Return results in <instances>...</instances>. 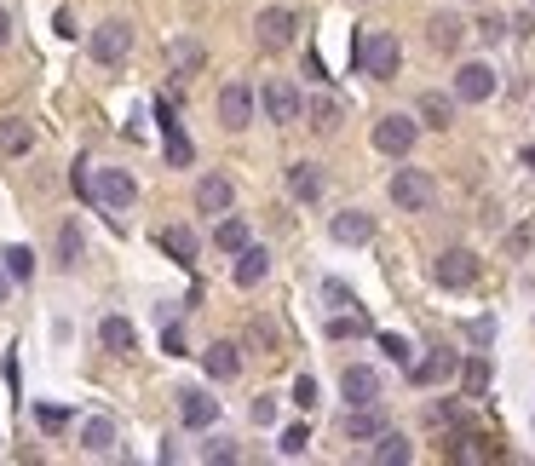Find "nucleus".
<instances>
[{"label": "nucleus", "instance_id": "f257e3e1", "mask_svg": "<svg viewBox=\"0 0 535 466\" xmlns=\"http://www.w3.org/2000/svg\"><path fill=\"white\" fill-rule=\"evenodd\" d=\"M351 58H357V70L374 75V81H392L397 64H403V47H397L392 29H363L357 41H351Z\"/></svg>", "mask_w": 535, "mask_h": 466}, {"label": "nucleus", "instance_id": "f03ea898", "mask_svg": "<svg viewBox=\"0 0 535 466\" xmlns=\"http://www.w3.org/2000/svg\"><path fill=\"white\" fill-rule=\"evenodd\" d=\"M386 196L397 202V213H426L432 202H438V179H432L426 167H397Z\"/></svg>", "mask_w": 535, "mask_h": 466}, {"label": "nucleus", "instance_id": "7ed1b4c3", "mask_svg": "<svg viewBox=\"0 0 535 466\" xmlns=\"http://www.w3.org/2000/svg\"><path fill=\"white\" fill-rule=\"evenodd\" d=\"M93 202L104 213H127L133 202H139L133 173H127V167H98V173H93Z\"/></svg>", "mask_w": 535, "mask_h": 466}, {"label": "nucleus", "instance_id": "20e7f679", "mask_svg": "<svg viewBox=\"0 0 535 466\" xmlns=\"http://www.w3.org/2000/svg\"><path fill=\"white\" fill-rule=\"evenodd\" d=\"M127 52H133V24H127V18H110V24L93 29V58L104 64V70L127 64Z\"/></svg>", "mask_w": 535, "mask_h": 466}, {"label": "nucleus", "instance_id": "39448f33", "mask_svg": "<svg viewBox=\"0 0 535 466\" xmlns=\"http://www.w3.org/2000/svg\"><path fill=\"white\" fill-rule=\"evenodd\" d=\"M259 110L277 121V127H294V121H300V110H305V98H300V87H294V81H265V87H259Z\"/></svg>", "mask_w": 535, "mask_h": 466}, {"label": "nucleus", "instance_id": "423d86ee", "mask_svg": "<svg viewBox=\"0 0 535 466\" xmlns=\"http://www.w3.org/2000/svg\"><path fill=\"white\" fill-rule=\"evenodd\" d=\"M420 139V121L415 116H380L374 121V150L380 156H409Z\"/></svg>", "mask_w": 535, "mask_h": 466}, {"label": "nucleus", "instance_id": "0eeeda50", "mask_svg": "<svg viewBox=\"0 0 535 466\" xmlns=\"http://www.w3.org/2000/svg\"><path fill=\"white\" fill-rule=\"evenodd\" d=\"M432 282L438 288H472L478 282V254L472 248H443L438 265H432Z\"/></svg>", "mask_w": 535, "mask_h": 466}, {"label": "nucleus", "instance_id": "6e6552de", "mask_svg": "<svg viewBox=\"0 0 535 466\" xmlns=\"http://www.w3.org/2000/svg\"><path fill=\"white\" fill-rule=\"evenodd\" d=\"M294 29H300V18H294L288 6H265V12H259V24H254V35H259V47H265V52H282V47H294Z\"/></svg>", "mask_w": 535, "mask_h": 466}, {"label": "nucleus", "instance_id": "1a4fd4ad", "mask_svg": "<svg viewBox=\"0 0 535 466\" xmlns=\"http://www.w3.org/2000/svg\"><path fill=\"white\" fill-rule=\"evenodd\" d=\"M340 432H346L351 443H369L386 432V409L380 403H346V415H340Z\"/></svg>", "mask_w": 535, "mask_h": 466}, {"label": "nucleus", "instance_id": "9d476101", "mask_svg": "<svg viewBox=\"0 0 535 466\" xmlns=\"http://www.w3.org/2000/svg\"><path fill=\"white\" fill-rule=\"evenodd\" d=\"M495 70L489 64H461L455 70V104H484V98H495Z\"/></svg>", "mask_w": 535, "mask_h": 466}, {"label": "nucleus", "instance_id": "9b49d317", "mask_svg": "<svg viewBox=\"0 0 535 466\" xmlns=\"http://www.w3.org/2000/svg\"><path fill=\"white\" fill-rule=\"evenodd\" d=\"M219 121H225L231 133H242V127L254 121V87H248V81H231V87H219Z\"/></svg>", "mask_w": 535, "mask_h": 466}, {"label": "nucleus", "instance_id": "f8f14e48", "mask_svg": "<svg viewBox=\"0 0 535 466\" xmlns=\"http://www.w3.org/2000/svg\"><path fill=\"white\" fill-rule=\"evenodd\" d=\"M340 392H346V403H380L386 380H380V369H369V363H346V374H340Z\"/></svg>", "mask_w": 535, "mask_h": 466}, {"label": "nucleus", "instance_id": "ddd939ff", "mask_svg": "<svg viewBox=\"0 0 535 466\" xmlns=\"http://www.w3.org/2000/svg\"><path fill=\"white\" fill-rule=\"evenodd\" d=\"M156 121H162V144H167V167H190V139H185V127H179V116H173V104H156Z\"/></svg>", "mask_w": 535, "mask_h": 466}, {"label": "nucleus", "instance_id": "4468645a", "mask_svg": "<svg viewBox=\"0 0 535 466\" xmlns=\"http://www.w3.org/2000/svg\"><path fill=\"white\" fill-rule=\"evenodd\" d=\"M455 369H461V351H432L426 363H409V380L415 386H449Z\"/></svg>", "mask_w": 535, "mask_h": 466}, {"label": "nucleus", "instance_id": "2eb2a0df", "mask_svg": "<svg viewBox=\"0 0 535 466\" xmlns=\"http://www.w3.org/2000/svg\"><path fill=\"white\" fill-rule=\"evenodd\" d=\"M231 202H236V190L225 173H202L196 179V213H231Z\"/></svg>", "mask_w": 535, "mask_h": 466}, {"label": "nucleus", "instance_id": "dca6fc26", "mask_svg": "<svg viewBox=\"0 0 535 466\" xmlns=\"http://www.w3.org/2000/svg\"><path fill=\"white\" fill-rule=\"evenodd\" d=\"M202 369H208V380H236L242 374V346L236 340H213L202 351Z\"/></svg>", "mask_w": 535, "mask_h": 466}, {"label": "nucleus", "instance_id": "f3484780", "mask_svg": "<svg viewBox=\"0 0 535 466\" xmlns=\"http://www.w3.org/2000/svg\"><path fill=\"white\" fill-rule=\"evenodd\" d=\"M265 277H271V254L254 248V242H248V248H236V271H231L236 288H259Z\"/></svg>", "mask_w": 535, "mask_h": 466}, {"label": "nucleus", "instance_id": "a211bd4d", "mask_svg": "<svg viewBox=\"0 0 535 466\" xmlns=\"http://www.w3.org/2000/svg\"><path fill=\"white\" fill-rule=\"evenodd\" d=\"M179 420H185V426H196V432H202V426H213V420H219V397L185 386V392H179Z\"/></svg>", "mask_w": 535, "mask_h": 466}, {"label": "nucleus", "instance_id": "6ab92c4d", "mask_svg": "<svg viewBox=\"0 0 535 466\" xmlns=\"http://www.w3.org/2000/svg\"><path fill=\"white\" fill-rule=\"evenodd\" d=\"M300 116L311 121V133H340V121H346V110H340V98L317 93V98H305V110H300Z\"/></svg>", "mask_w": 535, "mask_h": 466}, {"label": "nucleus", "instance_id": "aec40b11", "mask_svg": "<svg viewBox=\"0 0 535 466\" xmlns=\"http://www.w3.org/2000/svg\"><path fill=\"white\" fill-rule=\"evenodd\" d=\"M29 150H35V127L24 116H6L0 121V156L12 162V156H29Z\"/></svg>", "mask_w": 535, "mask_h": 466}, {"label": "nucleus", "instance_id": "412c9836", "mask_svg": "<svg viewBox=\"0 0 535 466\" xmlns=\"http://www.w3.org/2000/svg\"><path fill=\"white\" fill-rule=\"evenodd\" d=\"M369 461H374V466H403V461H415V443L386 426V432L374 438V455H369Z\"/></svg>", "mask_w": 535, "mask_h": 466}, {"label": "nucleus", "instance_id": "4be33fe9", "mask_svg": "<svg viewBox=\"0 0 535 466\" xmlns=\"http://www.w3.org/2000/svg\"><path fill=\"white\" fill-rule=\"evenodd\" d=\"M328 236H334V242H346V248H351V242H369V236H374V219H369L363 208L334 213V225H328Z\"/></svg>", "mask_w": 535, "mask_h": 466}, {"label": "nucleus", "instance_id": "5701e85b", "mask_svg": "<svg viewBox=\"0 0 535 466\" xmlns=\"http://www.w3.org/2000/svg\"><path fill=\"white\" fill-rule=\"evenodd\" d=\"M461 41H466V24L461 18H449V12H438V18L426 24V47L432 52H455Z\"/></svg>", "mask_w": 535, "mask_h": 466}, {"label": "nucleus", "instance_id": "b1692460", "mask_svg": "<svg viewBox=\"0 0 535 466\" xmlns=\"http://www.w3.org/2000/svg\"><path fill=\"white\" fill-rule=\"evenodd\" d=\"M98 340H104V351L127 357V351L139 346V328L127 323V317H104V323H98Z\"/></svg>", "mask_w": 535, "mask_h": 466}, {"label": "nucleus", "instance_id": "393cba45", "mask_svg": "<svg viewBox=\"0 0 535 466\" xmlns=\"http://www.w3.org/2000/svg\"><path fill=\"white\" fill-rule=\"evenodd\" d=\"M288 196H294V202H317V196H323V173L311 162H294L288 167Z\"/></svg>", "mask_w": 535, "mask_h": 466}, {"label": "nucleus", "instance_id": "a878e982", "mask_svg": "<svg viewBox=\"0 0 535 466\" xmlns=\"http://www.w3.org/2000/svg\"><path fill=\"white\" fill-rule=\"evenodd\" d=\"M81 254H87V236H81V225H75V219H64V225H58V265H64V271H75V265H81Z\"/></svg>", "mask_w": 535, "mask_h": 466}, {"label": "nucleus", "instance_id": "bb28decb", "mask_svg": "<svg viewBox=\"0 0 535 466\" xmlns=\"http://www.w3.org/2000/svg\"><path fill=\"white\" fill-rule=\"evenodd\" d=\"M415 110H420V121H426V127H438V133H443V127H455V98H443V93H420Z\"/></svg>", "mask_w": 535, "mask_h": 466}, {"label": "nucleus", "instance_id": "cd10ccee", "mask_svg": "<svg viewBox=\"0 0 535 466\" xmlns=\"http://www.w3.org/2000/svg\"><path fill=\"white\" fill-rule=\"evenodd\" d=\"M81 449H87V455H110V449H116V426L104 415L87 420V426H81Z\"/></svg>", "mask_w": 535, "mask_h": 466}, {"label": "nucleus", "instance_id": "c85d7f7f", "mask_svg": "<svg viewBox=\"0 0 535 466\" xmlns=\"http://www.w3.org/2000/svg\"><path fill=\"white\" fill-rule=\"evenodd\" d=\"M156 242H162L167 254L179 259V265H190V259H196V231H190V225H167V231L156 236Z\"/></svg>", "mask_w": 535, "mask_h": 466}, {"label": "nucleus", "instance_id": "c756f323", "mask_svg": "<svg viewBox=\"0 0 535 466\" xmlns=\"http://www.w3.org/2000/svg\"><path fill=\"white\" fill-rule=\"evenodd\" d=\"M167 64H173V75H196L208 64V52L196 47V41H173V47H167Z\"/></svg>", "mask_w": 535, "mask_h": 466}, {"label": "nucleus", "instance_id": "7c9ffc66", "mask_svg": "<svg viewBox=\"0 0 535 466\" xmlns=\"http://www.w3.org/2000/svg\"><path fill=\"white\" fill-rule=\"evenodd\" d=\"M213 248H225V254L248 248V219H219L213 225Z\"/></svg>", "mask_w": 535, "mask_h": 466}, {"label": "nucleus", "instance_id": "2f4dec72", "mask_svg": "<svg viewBox=\"0 0 535 466\" xmlns=\"http://www.w3.org/2000/svg\"><path fill=\"white\" fill-rule=\"evenodd\" d=\"M455 374H461L466 397H484V392H489V357H466V363H461Z\"/></svg>", "mask_w": 535, "mask_h": 466}, {"label": "nucleus", "instance_id": "473e14b6", "mask_svg": "<svg viewBox=\"0 0 535 466\" xmlns=\"http://www.w3.org/2000/svg\"><path fill=\"white\" fill-rule=\"evenodd\" d=\"M449 455H455V461H489V455H495V443H489L484 432H461Z\"/></svg>", "mask_w": 535, "mask_h": 466}, {"label": "nucleus", "instance_id": "72a5a7b5", "mask_svg": "<svg viewBox=\"0 0 535 466\" xmlns=\"http://www.w3.org/2000/svg\"><path fill=\"white\" fill-rule=\"evenodd\" d=\"M0 271L12 282H29L35 277V254H29V248H6V254H0Z\"/></svg>", "mask_w": 535, "mask_h": 466}, {"label": "nucleus", "instance_id": "f704fd0d", "mask_svg": "<svg viewBox=\"0 0 535 466\" xmlns=\"http://www.w3.org/2000/svg\"><path fill=\"white\" fill-rule=\"evenodd\" d=\"M328 334H334V340H357V334H369V317H363V311L334 317V323H328Z\"/></svg>", "mask_w": 535, "mask_h": 466}, {"label": "nucleus", "instance_id": "c9c22d12", "mask_svg": "<svg viewBox=\"0 0 535 466\" xmlns=\"http://www.w3.org/2000/svg\"><path fill=\"white\" fill-rule=\"evenodd\" d=\"M380 351H386V357H392L397 369H409V363H415V346H409V340H403V334H380Z\"/></svg>", "mask_w": 535, "mask_h": 466}, {"label": "nucleus", "instance_id": "e433bc0d", "mask_svg": "<svg viewBox=\"0 0 535 466\" xmlns=\"http://www.w3.org/2000/svg\"><path fill=\"white\" fill-rule=\"evenodd\" d=\"M277 449H282V455H288V461H300L305 449H311V432H305V426H288V432H282V438H277Z\"/></svg>", "mask_w": 535, "mask_h": 466}, {"label": "nucleus", "instance_id": "4c0bfd02", "mask_svg": "<svg viewBox=\"0 0 535 466\" xmlns=\"http://www.w3.org/2000/svg\"><path fill=\"white\" fill-rule=\"evenodd\" d=\"M294 403H300V409H317V380H311V374L294 380Z\"/></svg>", "mask_w": 535, "mask_h": 466}, {"label": "nucleus", "instance_id": "58836bf2", "mask_svg": "<svg viewBox=\"0 0 535 466\" xmlns=\"http://www.w3.org/2000/svg\"><path fill=\"white\" fill-rule=\"evenodd\" d=\"M202 461H219V466H225V461H236V443H231V438H213L208 449H202Z\"/></svg>", "mask_w": 535, "mask_h": 466}, {"label": "nucleus", "instance_id": "ea45409f", "mask_svg": "<svg viewBox=\"0 0 535 466\" xmlns=\"http://www.w3.org/2000/svg\"><path fill=\"white\" fill-rule=\"evenodd\" d=\"M162 351H167V357H185V334H179V323L162 328Z\"/></svg>", "mask_w": 535, "mask_h": 466}, {"label": "nucleus", "instance_id": "a19ab883", "mask_svg": "<svg viewBox=\"0 0 535 466\" xmlns=\"http://www.w3.org/2000/svg\"><path fill=\"white\" fill-rule=\"evenodd\" d=\"M41 426H47V432H58V426H70V409H58V403H47V409H41Z\"/></svg>", "mask_w": 535, "mask_h": 466}, {"label": "nucleus", "instance_id": "79ce46f5", "mask_svg": "<svg viewBox=\"0 0 535 466\" xmlns=\"http://www.w3.org/2000/svg\"><path fill=\"white\" fill-rule=\"evenodd\" d=\"M478 35H484V41H501V35H507V18H495V12H489L484 24H478Z\"/></svg>", "mask_w": 535, "mask_h": 466}, {"label": "nucleus", "instance_id": "37998d69", "mask_svg": "<svg viewBox=\"0 0 535 466\" xmlns=\"http://www.w3.org/2000/svg\"><path fill=\"white\" fill-rule=\"evenodd\" d=\"M277 420V403L271 397H254V426H271Z\"/></svg>", "mask_w": 535, "mask_h": 466}, {"label": "nucleus", "instance_id": "c03bdc74", "mask_svg": "<svg viewBox=\"0 0 535 466\" xmlns=\"http://www.w3.org/2000/svg\"><path fill=\"white\" fill-rule=\"evenodd\" d=\"M466 334H472V340L484 346V340H495V323H484V317H478V323H466Z\"/></svg>", "mask_w": 535, "mask_h": 466}, {"label": "nucleus", "instance_id": "a18cd8bd", "mask_svg": "<svg viewBox=\"0 0 535 466\" xmlns=\"http://www.w3.org/2000/svg\"><path fill=\"white\" fill-rule=\"evenodd\" d=\"M6 41H12V12L0 6V47H6Z\"/></svg>", "mask_w": 535, "mask_h": 466}, {"label": "nucleus", "instance_id": "49530a36", "mask_svg": "<svg viewBox=\"0 0 535 466\" xmlns=\"http://www.w3.org/2000/svg\"><path fill=\"white\" fill-rule=\"evenodd\" d=\"M6 294H12V277H6V271H0V300H6Z\"/></svg>", "mask_w": 535, "mask_h": 466}, {"label": "nucleus", "instance_id": "de8ad7c7", "mask_svg": "<svg viewBox=\"0 0 535 466\" xmlns=\"http://www.w3.org/2000/svg\"><path fill=\"white\" fill-rule=\"evenodd\" d=\"M524 167H530V173H535V144H530V150H524Z\"/></svg>", "mask_w": 535, "mask_h": 466}, {"label": "nucleus", "instance_id": "09e8293b", "mask_svg": "<svg viewBox=\"0 0 535 466\" xmlns=\"http://www.w3.org/2000/svg\"><path fill=\"white\" fill-rule=\"evenodd\" d=\"M530 6H535V0H530Z\"/></svg>", "mask_w": 535, "mask_h": 466}]
</instances>
